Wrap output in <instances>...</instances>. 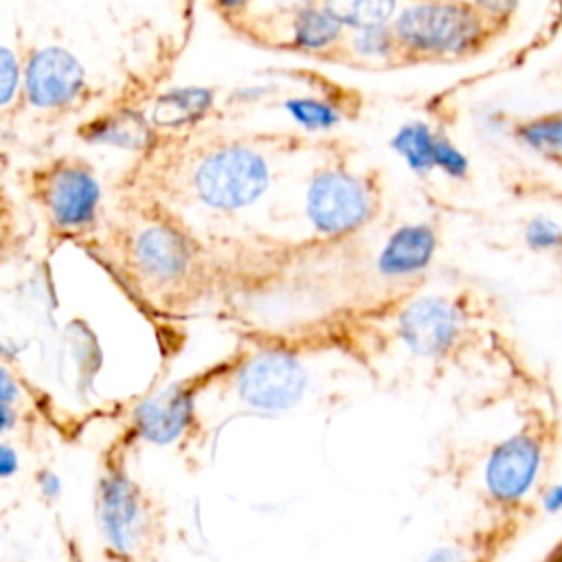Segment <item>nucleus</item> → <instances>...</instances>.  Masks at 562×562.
<instances>
[{
	"label": "nucleus",
	"mask_w": 562,
	"mask_h": 562,
	"mask_svg": "<svg viewBox=\"0 0 562 562\" xmlns=\"http://www.w3.org/2000/svg\"><path fill=\"white\" fill-rule=\"evenodd\" d=\"M108 266L138 303L160 314H187L217 296L220 266L171 217H154L114 241Z\"/></svg>",
	"instance_id": "f257e3e1"
},
{
	"label": "nucleus",
	"mask_w": 562,
	"mask_h": 562,
	"mask_svg": "<svg viewBox=\"0 0 562 562\" xmlns=\"http://www.w3.org/2000/svg\"><path fill=\"white\" fill-rule=\"evenodd\" d=\"M134 446L121 428L97 463L92 512L105 562H158L167 542L162 501L130 470Z\"/></svg>",
	"instance_id": "f03ea898"
},
{
	"label": "nucleus",
	"mask_w": 562,
	"mask_h": 562,
	"mask_svg": "<svg viewBox=\"0 0 562 562\" xmlns=\"http://www.w3.org/2000/svg\"><path fill=\"white\" fill-rule=\"evenodd\" d=\"M231 353L233 362L215 384L217 393H233L239 404L263 413L290 411L301 402L307 371L299 360V351L257 334H246V340Z\"/></svg>",
	"instance_id": "7ed1b4c3"
},
{
	"label": "nucleus",
	"mask_w": 562,
	"mask_h": 562,
	"mask_svg": "<svg viewBox=\"0 0 562 562\" xmlns=\"http://www.w3.org/2000/svg\"><path fill=\"white\" fill-rule=\"evenodd\" d=\"M231 362L233 353L147 397L132 411L130 422L123 428L134 437L136 443H184V439L193 437L200 430L195 408L200 395L215 389V384L231 369Z\"/></svg>",
	"instance_id": "20e7f679"
},
{
	"label": "nucleus",
	"mask_w": 562,
	"mask_h": 562,
	"mask_svg": "<svg viewBox=\"0 0 562 562\" xmlns=\"http://www.w3.org/2000/svg\"><path fill=\"white\" fill-rule=\"evenodd\" d=\"M378 211L371 184L353 173L329 169L312 178L305 213L314 231L329 239H342L367 226Z\"/></svg>",
	"instance_id": "39448f33"
},
{
	"label": "nucleus",
	"mask_w": 562,
	"mask_h": 562,
	"mask_svg": "<svg viewBox=\"0 0 562 562\" xmlns=\"http://www.w3.org/2000/svg\"><path fill=\"white\" fill-rule=\"evenodd\" d=\"M193 195L215 211H237L252 204L268 187V165L252 149L233 145L209 154L195 169Z\"/></svg>",
	"instance_id": "423d86ee"
},
{
	"label": "nucleus",
	"mask_w": 562,
	"mask_h": 562,
	"mask_svg": "<svg viewBox=\"0 0 562 562\" xmlns=\"http://www.w3.org/2000/svg\"><path fill=\"white\" fill-rule=\"evenodd\" d=\"M483 35L479 13L461 2H422L400 13L395 37L422 53L457 55L476 46Z\"/></svg>",
	"instance_id": "0eeeda50"
},
{
	"label": "nucleus",
	"mask_w": 562,
	"mask_h": 562,
	"mask_svg": "<svg viewBox=\"0 0 562 562\" xmlns=\"http://www.w3.org/2000/svg\"><path fill=\"white\" fill-rule=\"evenodd\" d=\"M37 200L57 237H79L94 231L101 189L83 165H61L37 187Z\"/></svg>",
	"instance_id": "6e6552de"
},
{
	"label": "nucleus",
	"mask_w": 562,
	"mask_h": 562,
	"mask_svg": "<svg viewBox=\"0 0 562 562\" xmlns=\"http://www.w3.org/2000/svg\"><path fill=\"white\" fill-rule=\"evenodd\" d=\"M542 468V443L533 432H516L492 448L483 468L487 496L501 507L518 505Z\"/></svg>",
	"instance_id": "1a4fd4ad"
},
{
	"label": "nucleus",
	"mask_w": 562,
	"mask_h": 562,
	"mask_svg": "<svg viewBox=\"0 0 562 562\" xmlns=\"http://www.w3.org/2000/svg\"><path fill=\"white\" fill-rule=\"evenodd\" d=\"M437 250V233L430 224H404L395 228L375 252L382 281L397 294H415Z\"/></svg>",
	"instance_id": "9d476101"
},
{
	"label": "nucleus",
	"mask_w": 562,
	"mask_h": 562,
	"mask_svg": "<svg viewBox=\"0 0 562 562\" xmlns=\"http://www.w3.org/2000/svg\"><path fill=\"white\" fill-rule=\"evenodd\" d=\"M81 86L83 68L64 48H42L31 57L26 66V94L33 105H64L79 94Z\"/></svg>",
	"instance_id": "9b49d317"
},
{
	"label": "nucleus",
	"mask_w": 562,
	"mask_h": 562,
	"mask_svg": "<svg viewBox=\"0 0 562 562\" xmlns=\"http://www.w3.org/2000/svg\"><path fill=\"white\" fill-rule=\"evenodd\" d=\"M342 22L325 7H303L294 20V40L301 48L321 50L340 37Z\"/></svg>",
	"instance_id": "f8f14e48"
},
{
	"label": "nucleus",
	"mask_w": 562,
	"mask_h": 562,
	"mask_svg": "<svg viewBox=\"0 0 562 562\" xmlns=\"http://www.w3.org/2000/svg\"><path fill=\"white\" fill-rule=\"evenodd\" d=\"M393 147L417 173H426L435 167L437 136L424 123H408L400 127L393 136Z\"/></svg>",
	"instance_id": "ddd939ff"
},
{
	"label": "nucleus",
	"mask_w": 562,
	"mask_h": 562,
	"mask_svg": "<svg viewBox=\"0 0 562 562\" xmlns=\"http://www.w3.org/2000/svg\"><path fill=\"white\" fill-rule=\"evenodd\" d=\"M323 7L342 24L367 29L384 24L395 11V0H325Z\"/></svg>",
	"instance_id": "4468645a"
},
{
	"label": "nucleus",
	"mask_w": 562,
	"mask_h": 562,
	"mask_svg": "<svg viewBox=\"0 0 562 562\" xmlns=\"http://www.w3.org/2000/svg\"><path fill=\"white\" fill-rule=\"evenodd\" d=\"M213 101V92L204 88H182L167 92L156 105V121L165 125H176L187 119H195Z\"/></svg>",
	"instance_id": "2eb2a0df"
},
{
	"label": "nucleus",
	"mask_w": 562,
	"mask_h": 562,
	"mask_svg": "<svg viewBox=\"0 0 562 562\" xmlns=\"http://www.w3.org/2000/svg\"><path fill=\"white\" fill-rule=\"evenodd\" d=\"M490 536L474 533L439 544L426 558V562H490Z\"/></svg>",
	"instance_id": "dca6fc26"
},
{
	"label": "nucleus",
	"mask_w": 562,
	"mask_h": 562,
	"mask_svg": "<svg viewBox=\"0 0 562 562\" xmlns=\"http://www.w3.org/2000/svg\"><path fill=\"white\" fill-rule=\"evenodd\" d=\"M285 110L299 125H303L307 130H327V127L336 125L340 119L334 105H329L321 99H314V97L290 99V101H285Z\"/></svg>",
	"instance_id": "f3484780"
},
{
	"label": "nucleus",
	"mask_w": 562,
	"mask_h": 562,
	"mask_svg": "<svg viewBox=\"0 0 562 562\" xmlns=\"http://www.w3.org/2000/svg\"><path fill=\"white\" fill-rule=\"evenodd\" d=\"M518 136L531 149L562 151V116L531 121L518 130Z\"/></svg>",
	"instance_id": "a211bd4d"
},
{
	"label": "nucleus",
	"mask_w": 562,
	"mask_h": 562,
	"mask_svg": "<svg viewBox=\"0 0 562 562\" xmlns=\"http://www.w3.org/2000/svg\"><path fill=\"white\" fill-rule=\"evenodd\" d=\"M395 35L384 26H367V29H358L356 37H353V48L360 57L367 59H384L389 57V53L393 50L395 44Z\"/></svg>",
	"instance_id": "6ab92c4d"
},
{
	"label": "nucleus",
	"mask_w": 562,
	"mask_h": 562,
	"mask_svg": "<svg viewBox=\"0 0 562 562\" xmlns=\"http://www.w3.org/2000/svg\"><path fill=\"white\" fill-rule=\"evenodd\" d=\"M525 241L533 250H555L562 246V228L549 217H533L525 228Z\"/></svg>",
	"instance_id": "aec40b11"
},
{
	"label": "nucleus",
	"mask_w": 562,
	"mask_h": 562,
	"mask_svg": "<svg viewBox=\"0 0 562 562\" xmlns=\"http://www.w3.org/2000/svg\"><path fill=\"white\" fill-rule=\"evenodd\" d=\"M92 143H108V145H119V147H136L143 138V134L132 125V123H121V121H108L97 125L90 132Z\"/></svg>",
	"instance_id": "412c9836"
},
{
	"label": "nucleus",
	"mask_w": 562,
	"mask_h": 562,
	"mask_svg": "<svg viewBox=\"0 0 562 562\" xmlns=\"http://www.w3.org/2000/svg\"><path fill=\"white\" fill-rule=\"evenodd\" d=\"M435 167L446 171L452 178H463L468 171V158L443 136H437L435 147Z\"/></svg>",
	"instance_id": "4be33fe9"
},
{
	"label": "nucleus",
	"mask_w": 562,
	"mask_h": 562,
	"mask_svg": "<svg viewBox=\"0 0 562 562\" xmlns=\"http://www.w3.org/2000/svg\"><path fill=\"white\" fill-rule=\"evenodd\" d=\"M18 86V64L9 48L0 50V101L7 103Z\"/></svg>",
	"instance_id": "5701e85b"
},
{
	"label": "nucleus",
	"mask_w": 562,
	"mask_h": 562,
	"mask_svg": "<svg viewBox=\"0 0 562 562\" xmlns=\"http://www.w3.org/2000/svg\"><path fill=\"white\" fill-rule=\"evenodd\" d=\"M518 0H474V4L485 11L487 15H496V18H503L507 13L514 11Z\"/></svg>",
	"instance_id": "b1692460"
},
{
	"label": "nucleus",
	"mask_w": 562,
	"mask_h": 562,
	"mask_svg": "<svg viewBox=\"0 0 562 562\" xmlns=\"http://www.w3.org/2000/svg\"><path fill=\"white\" fill-rule=\"evenodd\" d=\"M542 505L547 512H562V481L547 490V494L542 496Z\"/></svg>",
	"instance_id": "393cba45"
},
{
	"label": "nucleus",
	"mask_w": 562,
	"mask_h": 562,
	"mask_svg": "<svg viewBox=\"0 0 562 562\" xmlns=\"http://www.w3.org/2000/svg\"><path fill=\"white\" fill-rule=\"evenodd\" d=\"M15 468H18V454L13 452L11 446L2 443V448H0V474L9 476Z\"/></svg>",
	"instance_id": "a878e982"
},
{
	"label": "nucleus",
	"mask_w": 562,
	"mask_h": 562,
	"mask_svg": "<svg viewBox=\"0 0 562 562\" xmlns=\"http://www.w3.org/2000/svg\"><path fill=\"white\" fill-rule=\"evenodd\" d=\"M61 542H64V551H66V560H68V562H86L83 551H81L79 542H77L72 536L61 533Z\"/></svg>",
	"instance_id": "bb28decb"
},
{
	"label": "nucleus",
	"mask_w": 562,
	"mask_h": 562,
	"mask_svg": "<svg viewBox=\"0 0 562 562\" xmlns=\"http://www.w3.org/2000/svg\"><path fill=\"white\" fill-rule=\"evenodd\" d=\"M224 7H228V9H235V7H241L246 0H220Z\"/></svg>",
	"instance_id": "cd10ccee"
},
{
	"label": "nucleus",
	"mask_w": 562,
	"mask_h": 562,
	"mask_svg": "<svg viewBox=\"0 0 562 562\" xmlns=\"http://www.w3.org/2000/svg\"><path fill=\"white\" fill-rule=\"evenodd\" d=\"M277 2H283V4H301L303 0H277Z\"/></svg>",
	"instance_id": "c85d7f7f"
},
{
	"label": "nucleus",
	"mask_w": 562,
	"mask_h": 562,
	"mask_svg": "<svg viewBox=\"0 0 562 562\" xmlns=\"http://www.w3.org/2000/svg\"><path fill=\"white\" fill-rule=\"evenodd\" d=\"M560 560H562V547H560Z\"/></svg>",
	"instance_id": "c756f323"
}]
</instances>
